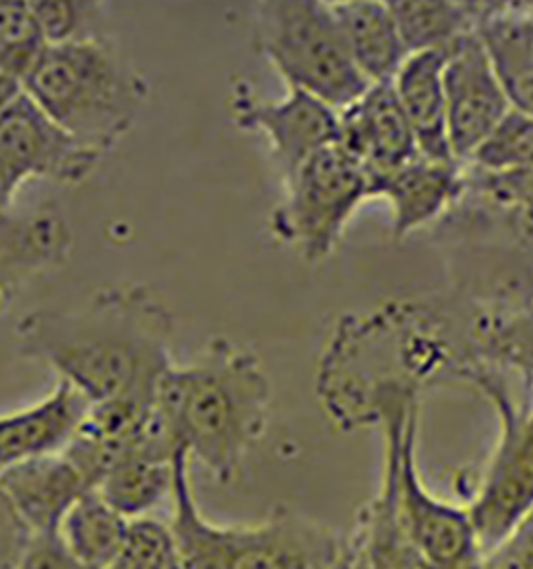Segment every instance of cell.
Returning <instances> with one entry per match:
<instances>
[{
    "label": "cell",
    "instance_id": "obj_1",
    "mask_svg": "<svg viewBox=\"0 0 533 569\" xmlns=\"http://www.w3.org/2000/svg\"><path fill=\"white\" fill-rule=\"evenodd\" d=\"M173 316L144 284H105L72 311H33L16 327L20 351L44 361L88 403L158 395L173 363Z\"/></svg>",
    "mask_w": 533,
    "mask_h": 569
},
{
    "label": "cell",
    "instance_id": "obj_2",
    "mask_svg": "<svg viewBox=\"0 0 533 569\" xmlns=\"http://www.w3.org/2000/svg\"><path fill=\"white\" fill-rule=\"evenodd\" d=\"M431 302L399 300L345 318L322 357L318 397L341 431L374 427L376 403L396 390L460 381L474 359L467 320Z\"/></svg>",
    "mask_w": 533,
    "mask_h": 569
},
{
    "label": "cell",
    "instance_id": "obj_3",
    "mask_svg": "<svg viewBox=\"0 0 533 569\" xmlns=\"http://www.w3.org/2000/svg\"><path fill=\"white\" fill-rule=\"evenodd\" d=\"M271 379L250 349L212 340L158 390V415L173 445L219 482H232L265 436Z\"/></svg>",
    "mask_w": 533,
    "mask_h": 569
},
{
    "label": "cell",
    "instance_id": "obj_4",
    "mask_svg": "<svg viewBox=\"0 0 533 569\" xmlns=\"http://www.w3.org/2000/svg\"><path fill=\"white\" fill-rule=\"evenodd\" d=\"M22 86L68 137L99 156L132 130L149 94L147 79L108 36L47 47Z\"/></svg>",
    "mask_w": 533,
    "mask_h": 569
},
{
    "label": "cell",
    "instance_id": "obj_5",
    "mask_svg": "<svg viewBox=\"0 0 533 569\" xmlns=\"http://www.w3.org/2000/svg\"><path fill=\"white\" fill-rule=\"evenodd\" d=\"M171 499L169 528L184 569H324L348 543L331 526L289 510L252 526L208 521L195 499L187 451L175 456Z\"/></svg>",
    "mask_w": 533,
    "mask_h": 569
},
{
    "label": "cell",
    "instance_id": "obj_6",
    "mask_svg": "<svg viewBox=\"0 0 533 569\" xmlns=\"http://www.w3.org/2000/svg\"><path fill=\"white\" fill-rule=\"evenodd\" d=\"M435 226L462 302L485 311H532L533 211L499 207L466 191Z\"/></svg>",
    "mask_w": 533,
    "mask_h": 569
},
{
    "label": "cell",
    "instance_id": "obj_7",
    "mask_svg": "<svg viewBox=\"0 0 533 569\" xmlns=\"http://www.w3.org/2000/svg\"><path fill=\"white\" fill-rule=\"evenodd\" d=\"M254 18L257 51L286 88L341 112L372 86L350 58L331 2L271 0L257 4Z\"/></svg>",
    "mask_w": 533,
    "mask_h": 569
},
{
    "label": "cell",
    "instance_id": "obj_8",
    "mask_svg": "<svg viewBox=\"0 0 533 569\" xmlns=\"http://www.w3.org/2000/svg\"><path fill=\"white\" fill-rule=\"evenodd\" d=\"M460 383L474 388L496 412L499 436L466 510L483 557L505 543L533 510V399L519 403L507 377L472 363Z\"/></svg>",
    "mask_w": 533,
    "mask_h": 569
},
{
    "label": "cell",
    "instance_id": "obj_9",
    "mask_svg": "<svg viewBox=\"0 0 533 569\" xmlns=\"http://www.w3.org/2000/svg\"><path fill=\"white\" fill-rule=\"evenodd\" d=\"M420 397L385 406L376 427L383 429V482L390 485L402 528L422 563H464L481 559V546L464 506L429 491L418 469Z\"/></svg>",
    "mask_w": 533,
    "mask_h": 569
},
{
    "label": "cell",
    "instance_id": "obj_10",
    "mask_svg": "<svg viewBox=\"0 0 533 569\" xmlns=\"http://www.w3.org/2000/svg\"><path fill=\"white\" fill-rule=\"evenodd\" d=\"M282 187L269 228L278 241L313 266L333 254L350 219L365 200H372L368 173L336 142L311 156L282 180Z\"/></svg>",
    "mask_w": 533,
    "mask_h": 569
},
{
    "label": "cell",
    "instance_id": "obj_11",
    "mask_svg": "<svg viewBox=\"0 0 533 569\" xmlns=\"http://www.w3.org/2000/svg\"><path fill=\"white\" fill-rule=\"evenodd\" d=\"M99 160V153L68 137L22 92L0 114V211H9L29 178L77 187L92 176Z\"/></svg>",
    "mask_w": 533,
    "mask_h": 569
},
{
    "label": "cell",
    "instance_id": "obj_12",
    "mask_svg": "<svg viewBox=\"0 0 533 569\" xmlns=\"http://www.w3.org/2000/svg\"><path fill=\"white\" fill-rule=\"evenodd\" d=\"M232 123L261 134L273 153L282 180L291 178L311 156L336 142L339 117L320 99L286 88L284 99L259 97L239 86L230 99Z\"/></svg>",
    "mask_w": 533,
    "mask_h": 569
},
{
    "label": "cell",
    "instance_id": "obj_13",
    "mask_svg": "<svg viewBox=\"0 0 533 569\" xmlns=\"http://www.w3.org/2000/svg\"><path fill=\"white\" fill-rule=\"evenodd\" d=\"M444 97L449 147L453 158L466 164L512 110L474 31L446 49Z\"/></svg>",
    "mask_w": 533,
    "mask_h": 569
},
{
    "label": "cell",
    "instance_id": "obj_14",
    "mask_svg": "<svg viewBox=\"0 0 533 569\" xmlns=\"http://www.w3.org/2000/svg\"><path fill=\"white\" fill-rule=\"evenodd\" d=\"M336 144L368 173L370 196L383 178L420 156L392 81L370 86L363 97L336 112Z\"/></svg>",
    "mask_w": 533,
    "mask_h": 569
},
{
    "label": "cell",
    "instance_id": "obj_15",
    "mask_svg": "<svg viewBox=\"0 0 533 569\" xmlns=\"http://www.w3.org/2000/svg\"><path fill=\"white\" fill-rule=\"evenodd\" d=\"M88 491L90 485L62 449L0 473V501L24 535L60 532L68 510Z\"/></svg>",
    "mask_w": 533,
    "mask_h": 569
},
{
    "label": "cell",
    "instance_id": "obj_16",
    "mask_svg": "<svg viewBox=\"0 0 533 569\" xmlns=\"http://www.w3.org/2000/svg\"><path fill=\"white\" fill-rule=\"evenodd\" d=\"M466 167L457 160L415 156L399 171L383 178L372 200L383 198L392 209V232L402 241L409 234L440 223L466 196Z\"/></svg>",
    "mask_w": 533,
    "mask_h": 569
},
{
    "label": "cell",
    "instance_id": "obj_17",
    "mask_svg": "<svg viewBox=\"0 0 533 569\" xmlns=\"http://www.w3.org/2000/svg\"><path fill=\"white\" fill-rule=\"evenodd\" d=\"M72 248L67 217L56 209L0 211V313L33 277L62 266Z\"/></svg>",
    "mask_w": 533,
    "mask_h": 569
},
{
    "label": "cell",
    "instance_id": "obj_18",
    "mask_svg": "<svg viewBox=\"0 0 533 569\" xmlns=\"http://www.w3.org/2000/svg\"><path fill=\"white\" fill-rule=\"evenodd\" d=\"M474 33L512 108L533 117V2H483Z\"/></svg>",
    "mask_w": 533,
    "mask_h": 569
},
{
    "label": "cell",
    "instance_id": "obj_19",
    "mask_svg": "<svg viewBox=\"0 0 533 569\" xmlns=\"http://www.w3.org/2000/svg\"><path fill=\"white\" fill-rule=\"evenodd\" d=\"M88 401L64 381L40 403L0 417V473L29 458L64 449Z\"/></svg>",
    "mask_w": 533,
    "mask_h": 569
},
{
    "label": "cell",
    "instance_id": "obj_20",
    "mask_svg": "<svg viewBox=\"0 0 533 569\" xmlns=\"http://www.w3.org/2000/svg\"><path fill=\"white\" fill-rule=\"evenodd\" d=\"M444 64L446 49L411 53L392 79V88L420 153L435 160H455L446 137Z\"/></svg>",
    "mask_w": 533,
    "mask_h": 569
},
{
    "label": "cell",
    "instance_id": "obj_21",
    "mask_svg": "<svg viewBox=\"0 0 533 569\" xmlns=\"http://www.w3.org/2000/svg\"><path fill=\"white\" fill-rule=\"evenodd\" d=\"M352 62L374 83H388L409 58L390 2L336 0L331 2Z\"/></svg>",
    "mask_w": 533,
    "mask_h": 569
},
{
    "label": "cell",
    "instance_id": "obj_22",
    "mask_svg": "<svg viewBox=\"0 0 533 569\" xmlns=\"http://www.w3.org/2000/svg\"><path fill=\"white\" fill-rule=\"evenodd\" d=\"M467 313L472 359L494 370L519 375L533 397V309L485 311L467 307Z\"/></svg>",
    "mask_w": 533,
    "mask_h": 569
},
{
    "label": "cell",
    "instance_id": "obj_23",
    "mask_svg": "<svg viewBox=\"0 0 533 569\" xmlns=\"http://www.w3.org/2000/svg\"><path fill=\"white\" fill-rule=\"evenodd\" d=\"M348 546L356 569H422V559L411 546L388 482L361 510Z\"/></svg>",
    "mask_w": 533,
    "mask_h": 569
},
{
    "label": "cell",
    "instance_id": "obj_24",
    "mask_svg": "<svg viewBox=\"0 0 533 569\" xmlns=\"http://www.w3.org/2000/svg\"><path fill=\"white\" fill-rule=\"evenodd\" d=\"M130 523L92 489L68 510L60 537L83 568L108 569L123 552Z\"/></svg>",
    "mask_w": 533,
    "mask_h": 569
},
{
    "label": "cell",
    "instance_id": "obj_25",
    "mask_svg": "<svg viewBox=\"0 0 533 569\" xmlns=\"http://www.w3.org/2000/svg\"><path fill=\"white\" fill-rule=\"evenodd\" d=\"M483 2L390 0L400 38L411 53L449 49L474 31Z\"/></svg>",
    "mask_w": 533,
    "mask_h": 569
},
{
    "label": "cell",
    "instance_id": "obj_26",
    "mask_svg": "<svg viewBox=\"0 0 533 569\" xmlns=\"http://www.w3.org/2000/svg\"><path fill=\"white\" fill-rule=\"evenodd\" d=\"M175 458L162 460L147 453L121 458L99 480L94 491L125 519H142L173 493Z\"/></svg>",
    "mask_w": 533,
    "mask_h": 569
},
{
    "label": "cell",
    "instance_id": "obj_27",
    "mask_svg": "<svg viewBox=\"0 0 533 569\" xmlns=\"http://www.w3.org/2000/svg\"><path fill=\"white\" fill-rule=\"evenodd\" d=\"M47 47L31 2L0 0V77L24 83Z\"/></svg>",
    "mask_w": 533,
    "mask_h": 569
},
{
    "label": "cell",
    "instance_id": "obj_28",
    "mask_svg": "<svg viewBox=\"0 0 533 569\" xmlns=\"http://www.w3.org/2000/svg\"><path fill=\"white\" fill-rule=\"evenodd\" d=\"M464 167L483 173H510L533 167L532 114L512 108Z\"/></svg>",
    "mask_w": 533,
    "mask_h": 569
},
{
    "label": "cell",
    "instance_id": "obj_29",
    "mask_svg": "<svg viewBox=\"0 0 533 569\" xmlns=\"http://www.w3.org/2000/svg\"><path fill=\"white\" fill-rule=\"evenodd\" d=\"M40 31L49 47L83 42L105 36V4L79 0H38L31 2Z\"/></svg>",
    "mask_w": 533,
    "mask_h": 569
},
{
    "label": "cell",
    "instance_id": "obj_30",
    "mask_svg": "<svg viewBox=\"0 0 533 569\" xmlns=\"http://www.w3.org/2000/svg\"><path fill=\"white\" fill-rule=\"evenodd\" d=\"M108 569H184L173 532L151 517L133 519L123 552Z\"/></svg>",
    "mask_w": 533,
    "mask_h": 569
},
{
    "label": "cell",
    "instance_id": "obj_31",
    "mask_svg": "<svg viewBox=\"0 0 533 569\" xmlns=\"http://www.w3.org/2000/svg\"><path fill=\"white\" fill-rule=\"evenodd\" d=\"M467 193L499 207L533 211V167L510 173H483L467 169Z\"/></svg>",
    "mask_w": 533,
    "mask_h": 569
},
{
    "label": "cell",
    "instance_id": "obj_32",
    "mask_svg": "<svg viewBox=\"0 0 533 569\" xmlns=\"http://www.w3.org/2000/svg\"><path fill=\"white\" fill-rule=\"evenodd\" d=\"M16 569H86L67 548L60 532L27 535Z\"/></svg>",
    "mask_w": 533,
    "mask_h": 569
},
{
    "label": "cell",
    "instance_id": "obj_33",
    "mask_svg": "<svg viewBox=\"0 0 533 569\" xmlns=\"http://www.w3.org/2000/svg\"><path fill=\"white\" fill-rule=\"evenodd\" d=\"M22 543H24V539L2 541V543H0V569H16L18 552H20Z\"/></svg>",
    "mask_w": 533,
    "mask_h": 569
},
{
    "label": "cell",
    "instance_id": "obj_34",
    "mask_svg": "<svg viewBox=\"0 0 533 569\" xmlns=\"http://www.w3.org/2000/svg\"><path fill=\"white\" fill-rule=\"evenodd\" d=\"M507 543L521 546V548H533V510L525 517V521L516 528V532L507 539Z\"/></svg>",
    "mask_w": 533,
    "mask_h": 569
},
{
    "label": "cell",
    "instance_id": "obj_35",
    "mask_svg": "<svg viewBox=\"0 0 533 569\" xmlns=\"http://www.w3.org/2000/svg\"><path fill=\"white\" fill-rule=\"evenodd\" d=\"M422 569H483V557L474 561H464V563H442V566L422 563Z\"/></svg>",
    "mask_w": 533,
    "mask_h": 569
},
{
    "label": "cell",
    "instance_id": "obj_36",
    "mask_svg": "<svg viewBox=\"0 0 533 569\" xmlns=\"http://www.w3.org/2000/svg\"><path fill=\"white\" fill-rule=\"evenodd\" d=\"M324 569H356L354 559H352V552H350V546L345 543V550L334 559L331 566H326Z\"/></svg>",
    "mask_w": 533,
    "mask_h": 569
}]
</instances>
